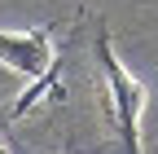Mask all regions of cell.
Segmentation results:
<instances>
[{
  "mask_svg": "<svg viewBox=\"0 0 158 154\" xmlns=\"http://www.w3.org/2000/svg\"><path fill=\"white\" fill-rule=\"evenodd\" d=\"M0 62L13 66L22 79H44L53 71V35H48V27L0 31Z\"/></svg>",
  "mask_w": 158,
  "mask_h": 154,
  "instance_id": "cell-2",
  "label": "cell"
},
{
  "mask_svg": "<svg viewBox=\"0 0 158 154\" xmlns=\"http://www.w3.org/2000/svg\"><path fill=\"white\" fill-rule=\"evenodd\" d=\"M97 57V71L106 79V97H110V114H114V132H118V145L123 150H141V114H145V84L114 57L110 49V35L101 31L92 44Z\"/></svg>",
  "mask_w": 158,
  "mask_h": 154,
  "instance_id": "cell-1",
  "label": "cell"
}]
</instances>
